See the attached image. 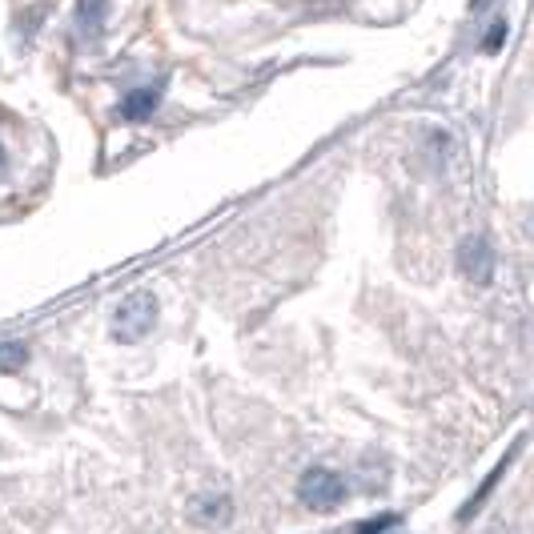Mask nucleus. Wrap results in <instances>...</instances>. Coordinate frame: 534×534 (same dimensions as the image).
Here are the masks:
<instances>
[{"instance_id":"9","label":"nucleus","mask_w":534,"mask_h":534,"mask_svg":"<svg viewBox=\"0 0 534 534\" xmlns=\"http://www.w3.org/2000/svg\"><path fill=\"white\" fill-rule=\"evenodd\" d=\"M394 522H398V514H378V518H366V522L358 526V534H386Z\"/></svg>"},{"instance_id":"10","label":"nucleus","mask_w":534,"mask_h":534,"mask_svg":"<svg viewBox=\"0 0 534 534\" xmlns=\"http://www.w3.org/2000/svg\"><path fill=\"white\" fill-rule=\"evenodd\" d=\"M502 41H506V21H494L490 33H486V41H482V53H498Z\"/></svg>"},{"instance_id":"4","label":"nucleus","mask_w":534,"mask_h":534,"mask_svg":"<svg viewBox=\"0 0 534 534\" xmlns=\"http://www.w3.org/2000/svg\"><path fill=\"white\" fill-rule=\"evenodd\" d=\"M189 518L201 526H225L233 518V498L221 490H205V494L189 498Z\"/></svg>"},{"instance_id":"8","label":"nucleus","mask_w":534,"mask_h":534,"mask_svg":"<svg viewBox=\"0 0 534 534\" xmlns=\"http://www.w3.org/2000/svg\"><path fill=\"white\" fill-rule=\"evenodd\" d=\"M29 366V346L25 342H0V374H17Z\"/></svg>"},{"instance_id":"2","label":"nucleus","mask_w":534,"mask_h":534,"mask_svg":"<svg viewBox=\"0 0 534 534\" xmlns=\"http://www.w3.org/2000/svg\"><path fill=\"white\" fill-rule=\"evenodd\" d=\"M346 478L342 474H334V470H326V466H310L302 478H298V498H302V506H310V510H318V514H330V510H338L342 502H346Z\"/></svg>"},{"instance_id":"7","label":"nucleus","mask_w":534,"mask_h":534,"mask_svg":"<svg viewBox=\"0 0 534 534\" xmlns=\"http://www.w3.org/2000/svg\"><path fill=\"white\" fill-rule=\"evenodd\" d=\"M510 458H514V450H510V454H506V458H502V462H498V466H494V470H490V478H486V482H482V486H478V490H474V494H470V498H466V506H462V510H458V522H470V518H474V514H478V506H482V502H486V498H490V490H494V486H498V478H502V470H506V466H510Z\"/></svg>"},{"instance_id":"1","label":"nucleus","mask_w":534,"mask_h":534,"mask_svg":"<svg viewBox=\"0 0 534 534\" xmlns=\"http://www.w3.org/2000/svg\"><path fill=\"white\" fill-rule=\"evenodd\" d=\"M157 330V298L149 290L141 294H129L117 310H113V338L133 346V342H145L149 334Z\"/></svg>"},{"instance_id":"6","label":"nucleus","mask_w":534,"mask_h":534,"mask_svg":"<svg viewBox=\"0 0 534 534\" xmlns=\"http://www.w3.org/2000/svg\"><path fill=\"white\" fill-rule=\"evenodd\" d=\"M109 17V0H77V29L85 37H97Z\"/></svg>"},{"instance_id":"12","label":"nucleus","mask_w":534,"mask_h":534,"mask_svg":"<svg viewBox=\"0 0 534 534\" xmlns=\"http://www.w3.org/2000/svg\"><path fill=\"white\" fill-rule=\"evenodd\" d=\"M486 5V0H470V9H482Z\"/></svg>"},{"instance_id":"5","label":"nucleus","mask_w":534,"mask_h":534,"mask_svg":"<svg viewBox=\"0 0 534 534\" xmlns=\"http://www.w3.org/2000/svg\"><path fill=\"white\" fill-rule=\"evenodd\" d=\"M157 105H161V89H133L121 101V117L125 121H149Z\"/></svg>"},{"instance_id":"3","label":"nucleus","mask_w":534,"mask_h":534,"mask_svg":"<svg viewBox=\"0 0 534 534\" xmlns=\"http://www.w3.org/2000/svg\"><path fill=\"white\" fill-rule=\"evenodd\" d=\"M458 274L470 286H490L494 282V249L486 237H462L458 241Z\"/></svg>"},{"instance_id":"11","label":"nucleus","mask_w":534,"mask_h":534,"mask_svg":"<svg viewBox=\"0 0 534 534\" xmlns=\"http://www.w3.org/2000/svg\"><path fill=\"white\" fill-rule=\"evenodd\" d=\"M526 233H530V237H534V213H530V217H526Z\"/></svg>"}]
</instances>
